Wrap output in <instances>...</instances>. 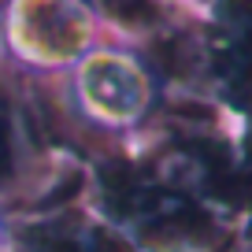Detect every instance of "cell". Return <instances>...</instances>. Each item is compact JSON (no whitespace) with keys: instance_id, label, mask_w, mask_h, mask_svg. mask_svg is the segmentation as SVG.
<instances>
[{"instance_id":"2","label":"cell","mask_w":252,"mask_h":252,"mask_svg":"<svg viewBox=\"0 0 252 252\" xmlns=\"http://www.w3.org/2000/svg\"><path fill=\"white\" fill-rule=\"evenodd\" d=\"M193 56L226 108L252 119V0H215Z\"/></svg>"},{"instance_id":"1","label":"cell","mask_w":252,"mask_h":252,"mask_svg":"<svg viewBox=\"0 0 252 252\" xmlns=\"http://www.w3.org/2000/svg\"><path fill=\"white\" fill-rule=\"evenodd\" d=\"M111 204L156 245H200L212 237V212L189 189L149 178L137 171H119L108 182Z\"/></svg>"},{"instance_id":"3","label":"cell","mask_w":252,"mask_h":252,"mask_svg":"<svg viewBox=\"0 0 252 252\" xmlns=\"http://www.w3.org/2000/svg\"><path fill=\"white\" fill-rule=\"evenodd\" d=\"M26 252H111V245L104 237H86L71 226H45L26 234Z\"/></svg>"},{"instance_id":"5","label":"cell","mask_w":252,"mask_h":252,"mask_svg":"<svg viewBox=\"0 0 252 252\" xmlns=\"http://www.w3.org/2000/svg\"><path fill=\"white\" fill-rule=\"evenodd\" d=\"M245 252H252V245H245Z\"/></svg>"},{"instance_id":"4","label":"cell","mask_w":252,"mask_h":252,"mask_svg":"<svg viewBox=\"0 0 252 252\" xmlns=\"http://www.w3.org/2000/svg\"><path fill=\"white\" fill-rule=\"evenodd\" d=\"M11 174V134H8V123L0 119V178Z\"/></svg>"}]
</instances>
